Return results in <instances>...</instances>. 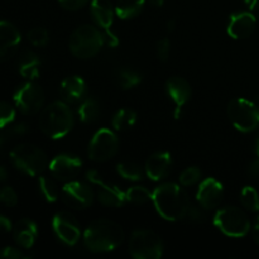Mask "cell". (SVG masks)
I'll use <instances>...</instances> for the list:
<instances>
[{
  "instance_id": "obj_47",
  "label": "cell",
  "mask_w": 259,
  "mask_h": 259,
  "mask_svg": "<svg viewBox=\"0 0 259 259\" xmlns=\"http://www.w3.org/2000/svg\"><path fill=\"white\" fill-rule=\"evenodd\" d=\"M149 3H151L152 5H154V7H162L164 0H149Z\"/></svg>"
},
{
  "instance_id": "obj_9",
  "label": "cell",
  "mask_w": 259,
  "mask_h": 259,
  "mask_svg": "<svg viewBox=\"0 0 259 259\" xmlns=\"http://www.w3.org/2000/svg\"><path fill=\"white\" fill-rule=\"evenodd\" d=\"M119 151V138L113 131L103 128L96 132L89 143L88 156L91 161L106 162Z\"/></svg>"
},
{
  "instance_id": "obj_46",
  "label": "cell",
  "mask_w": 259,
  "mask_h": 259,
  "mask_svg": "<svg viewBox=\"0 0 259 259\" xmlns=\"http://www.w3.org/2000/svg\"><path fill=\"white\" fill-rule=\"evenodd\" d=\"M175 27H176L175 20H168V23H167V30H168V32H172V30L175 29Z\"/></svg>"
},
{
  "instance_id": "obj_36",
  "label": "cell",
  "mask_w": 259,
  "mask_h": 259,
  "mask_svg": "<svg viewBox=\"0 0 259 259\" xmlns=\"http://www.w3.org/2000/svg\"><path fill=\"white\" fill-rule=\"evenodd\" d=\"M156 52L159 61H162V62L168 61L169 53H171V42H169L168 38H162L157 42Z\"/></svg>"
},
{
  "instance_id": "obj_24",
  "label": "cell",
  "mask_w": 259,
  "mask_h": 259,
  "mask_svg": "<svg viewBox=\"0 0 259 259\" xmlns=\"http://www.w3.org/2000/svg\"><path fill=\"white\" fill-rule=\"evenodd\" d=\"M144 5H146V0H118L115 14L120 19H133L143 12Z\"/></svg>"
},
{
  "instance_id": "obj_40",
  "label": "cell",
  "mask_w": 259,
  "mask_h": 259,
  "mask_svg": "<svg viewBox=\"0 0 259 259\" xmlns=\"http://www.w3.org/2000/svg\"><path fill=\"white\" fill-rule=\"evenodd\" d=\"M29 131V126L24 123L15 124V125L10 126L9 131H8V136H24Z\"/></svg>"
},
{
  "instance_id": "obj_8",
  "label": "cell",
  "mask_w": 259,
  "mask_h": 259,
  "mask_svg": "<svg viewBox=\"0 0 259 259\" xmlns=\"http://www.w3.org/2000/svg\"><path fill=\"white\" fill-rule=\"evenodd\" d=\"M163 242L157 233L139 229L132 233L129 253L136 259H159L163 255Z\"/></svg>"
},
{
  "instance_id": "obj_31",
  "label": "cell",
  "mask_w": 259,
  "mask_h": 259,
  "mask_svg": "<svg viewBox=\"0 0 259 259\" xmlns=\"http://www.w3.org/2000/svg\"><path fill=\"white\" fill-rule=\"evenodd\" d=\"M242 205L249 211H259V194L257 190L252 186H245L240 194Z\"/></svg>"
},
{
  "instance_id": "obj_11",
  "label": "cell",
  "mask_w": 259,
  "mask_h": 259,
  "mask_svg": "<svg viewBox=\"0 0 259 259\" xmlns=\"http://www.w3.org/2000/svg\"><path fill=\"white\" fill-rule=\"evenodd\" d=\"M61 197L66 206L75 210H83L91 206L94 201V192L89 185L80 181H68L61 191Z\"/></svg>"
},
{
  "instance_id": "obj_19",
  "label": "cell",
  "mask_w": 259,
  "mask_h": 259,
  "mask_svg": "<svg viewBox=\"0 0 259 259\" xmlns=\"http://www.w3.org/2000/svg\"><path fill=\"white\" fill-rule=\"evenodd\" d=\"M60 95L67 104L80 103L86 95L85 80L80 76H68L61 82Z\"/></svg>"
},
{
  "instance_id": "obj_38",
  "label": "cell",
  "mask_w": 259,
  "mask_h": 259,
  "mask_svg": "<svg viewBox=\"0 0 259 259\" xmlns=\"http://www.w3.org/2000/svg\"><path fill=\"white\" fill-rule=\"evenodd\" d=\"M25 255L23 254L22 250L13 247H5L0 249V259H22Z\"/></svg>"
},
{
  "instance_id": "obj_13",
  "label": "cell",
  "mask_w": 259,
  "mask_h": 259,
  "mask_svg": "<svg viewBox=\"0 0 259 259\" xmlns=\"http://www.w3.org/2000/svg\"><path fill=\"white\" fill-rule=\"evenodd\" d=\"M50 172L55 179L60 181H72L80 174L82 168V162L78 157L71 154H60L50 162Z\"/></svg>"
},
{
  "instance_id": "obj_44",
  "label": "cell",
  "mask_w": 259,
  "mask_h": 259,
  "mask_svg": "<svg viewBox=\"0 0 259 259\" xmlns=\"http://www.w3.org/2000/svg\"><path fill=\"white\" fill-rule=\"evenodd\" d=\"M8 180V171L4 166H0V182H4Z\"/></svg>"
},
{
  "instance_id": "obj_6",
  "label": "cell",
  "mask_w": 259,
  "mask_h": 259,
  "mask_svg": "<svg viewBox=\"0 0 259 259\" xmlns=\"http://www.w3.org/2000/svg\"><path fill=\"white\" fill-rule=\"evenodd\" d=\"M228 118L235 129L249 133L259 128V105L244 98H237L229 101L227 108Z\"/></svg>"
},
{
  "instance_id": "obj_4",
  "label": "cell",
  "mask_w": 259,
  "mask_h": 259,
  "mask_svg": "<svg viewBox=\"0 0 259 259\" xmlns=\"http://www.w3.org/2000/svg\"><path fill=\"white\" fill-rule=\"evenodd\" d=\"M104 45H105L104 34L91 24H83L76 28L68 42L71 53L81 60L95 57Z\"/></svg>"
},
{
  "instance_id": "obj_2",
  "label": "cell",
  "mask_w": 259,
  "mask_h": 259,
  "mask_svg": "<svg viewBox=\"0 0 259 259\" xmlns=\"http://www.w3.org/2000/svg\"><path fill=\"white\" fill-rule=\"evenodd\" d=\"M124 238L120 224L110 219H96L83 232V244L93 253H108L120 247Z\"/></svg>"
},
{
  "instance_id": "obj_28",
  "label": "cell",
  "mask_w": 259,
  "mask_h": 259,
  "mask_svg": "<svg viewBox=\"0 0 259 259\" xmlns=\"http://www.w3.org/2000/svg\"><path fill=\"white\" fill-rule=\"evenodd\" d=\"M116 82L124 90L136 88L142 82V75L132 68H121L116 73Z\"/></svg>"
},
{
  "instance_id": "obj_7",
  "label": "cell",
  "mask_w": 259,
  "mask_h": 259,
  "mask_svg": "<svg viewBox=\"0 0 259 259\" xmlns=\"http://www.w3.org/2000/svg\"><path fill=\"white\" fill-rule=\"evenodd\" d=\"M214 224L225 235L242 238L249 233L250 222L247 214L237 206H225L218 210L214 217Z\"/></svg>"
},
{
  "instance_id": "obj_39",
  "label": "cell",
  "mask_w": 259,
  "mask_h": 259,
  "mask_svg": "<svg viewBox=\"0 0 259 259\" xmlns=\"http://www.w3.org/2000/svg\"><path fill=\"white\" fill-rule=\"evenodd\" d=\"M90 0H58L61 7L66 10H78L85 7Z\"/></svg>"
},
{
  "instance_id": "obj_27",
  "label": "cell",
  "mask_w": 259,
  "mask_h": 259,
  "mask_svg": "<svg viewBox=\"0 0 259 259\" xmlns=\"http://www.w3.org/2000/svg\"><path fill=\"white\" fill-rule=\"evenodd\" d=\"M116 172H118L123 179L134 182L141 181L144 177V175H146V171H143V168H142L138 163L131 161L119 163L118 166H116Z\"/></svg>"
},
{
  "instance_id": "obj_25",
  "label": "cell",
  "mask_w": 259,
  "mask_h": 259,
  "mask_svg": "<svg viewBox=\"0 0 259 259\" xmlns=\"http://www.w3.org/2000/svg\"><path fill=\"white\" fill-rule=\"evenodd\" d=\"M78 116L80 120L85 124H93L100 116V104L96 99L88 98L81 101V105L78 108Z\"/></svg>"
},
{
  "instance_id": "obj_16",
  "label": "cell",
  "mask_w": 259,
  "mask_h": 259,
  "mask_svg": "<svg viewBox=\"0 0 259 259\" xmlns=\"http://www.w3.org/2000/svg\"><path fill=\"white\" fill-rule=\"evenodd\" d=\"M257 27V19L249 12H238L230 15L227 32L234 39H245L250 37Z\"/></svg>"
},
{
  "instance_id": "obj_30",
  "label": "cell",
  "mask_w": 259,
  "mask_h": 259,
  "mask_svg": "<svg viewBox=\"0 0 259 259\" xmlns=\"http://www.w3.org/2000/svg\"><path fill=\"white\" fill-rule=\"evenodd\" d=\"M126 201L136 205L147 204L152 200V192L144 186H133L125 192Z\"/></svg>"
},
{
  "instance_id": "obj_32",
  "label": "cell",
  "mask_w": 259,
  "mask_h": 259,
  "mask_svg": "<svg viewBox=\"0 0 259 259\" xmlns=\"http://www.w3.org/2000/svg\"><path fill=\"white\" fill-rule=\"evenodd\" d=\"M28 40L35 47H45L50 42V33L43 27H34L28 32Z\"/></svg>"
},
{
  "instance_id": "obj_41",
  "label": "cell",
  "mask_w": 259,
  "mask_h": 259,
  "mask_svg": "<svg viewBox=\"0 0 259 259\" xmlns=\"http://www.w3.org/2000/svg\"><path fill=\"white\" fill-rule=\"evenodd\" d=\"M13 228H12V223H10V220L8 219L7 217L0 215V233H8Z\"/></svg>"
},
{
  "instance_id": "obj_15",
  "label": "cell",
  "mask_w": 259,
  "mask_h": 259,
  "mask_svg": "<svg viewBox=\"0 0 259 259\" xmlns=\"http://www.w3.org/2000/svg\"><path fill=\"white\" fill-rule=\"evenodd\" d=\"M166 91L168 98L175 104V119H180L181 118L182 109H184V106L191 99V86H190V83L185 78L179 77V76H174V77L167 80Z\"/></svg>"
},
{
  "instance_id": "obj_10",
  "label": "cell",
  "mask_w": 259,
  "mask_h": 259,
  "mask_svg": "<svg viewBox=\"0 0 259 259\" xmlns=\"http://www.w3.org/2000/svg\"><path fill=\"white\" fill-rule=\"evenodd\" d=\"M13 100L20 113L24 115H34L43 109L45 91L34 81H28L17 89Z\"/></svg>"
},
{
  "instance_id": "obj_49",
  "label": "cell",
  "mask_w": 259,
  "mask_h": 259,
  "mask_svg": "<svg viewBox=\"0 0 259 259\" xmlns=\"http://www.w3.org/2000/svg\"><path fill=\"white\" fill-rule=\"evenodd\" d=\"M5 141H7V137H5L4 134H0V148H2V147L4 146Z\"/></svg>"
},
{
  "instance_id": "obj_18",
  "label": "cell",
  "mask_w": 259,
  "mask_h": 259,
  "mask_svg": "<svg viewBox=\"0 0 259 259\" xmlns=\"http://www.w3.org/2000/svg\"><path fill=\"white\" fill-rule=\"evenodd\" d=\"M172 167V157L168 152L153 153L146 162V176L152 181H162L168 176Z\"/></svg>"
},
{
  "instance_id": "obj_3",
  "label": "cell",
  "mask_w": 259,
  "mask_h": 259,
  "mask_svg": "<svg viewBox=\"0 0 259 259\" xmlns=\"http://www.w3.org/2000/svg\"><path fill=\"white\" fill-rule=\"evenodd\" d=\"M75 125V116L67 103L63 100L53 101L46 106L39 116V128L52 139L67 136Z\"/></svg>"
},
{
  "instance_id": "obj_42",
  "label": "cell",
  "mask_w": 259,
  "mask_h": 259,
  "mask_svg": "<svg viewBox=\"0 0 259 259\" xmlns=\"http://www.w3.org/2000/svg\"><path fill=\"white\" fill-rule=\"evenodd\" d=\"M248 171H249L250 176L255 177V179H259V157H257V158L250 163L249 169H248Z\"/></svg>"
},
{
  "instance_id": "obj_43",
  "label": "cell",
  "mask_w": 259,
  "mask_h": 259,
  "mask_svg": "<svg viewBox=\"0 0 259 259\" xmlns=\"http://www.w3.org/2000/svg\"><path fill=\"white\" fill-rule=\"evenodd\" d=\"M253 235H254V239L255 242L259 244V217L257 218L254 223V228H253Z\"/></svg>"
},
{
  "instance_id": "obj_37",
  "label": "cell",
  "mask_w": 259,
  "mask_h": 259,
  "mask_svg": "<svg viewBox=\"0 0 259 259\" xmlns=\"http://www.w3.org/2000/svg\"><path fill=\"white\" fill-rule=\"evenodd\" d=\"M185 218H187L191 223H204L206 220V214H205V209L201 205L195 206V205L191 204Z\"/></svg>"
},
{
  "instance_id": "obj_23",
  "label": "cell",
  "mask_w": 259,
  "mask_h": 259,
  "mask_svg": "<svg viewBox=\"0 0 259 259\" xmlns=\"http://www.w3.org/2000/svg\"><path fill=\"white\" fill-rule=\"evenodd\" d=\"M40 58L33 51H25L20 55L18 61V71L20 76L28 81H34L39 77Z\"/></svg>"
},
{
  "instance_id": "obj_17",
  "label": "cell",
  "mask_w": 259,
  "mask_h": 259,
  "mask_svg": "<svg viewBox=\"0 0 259 259\" xmlns=\"http://www.w3.org/2000/svg\"><path fill=\"white\" fill-rule=\"evenodd\" d=\"M20 33L9 22H0V62L10 60L20 45Z\"/></svg>"
},
{
  "instance_id": "obj_48",
  "label": "cell",
  "mask_w": 259,
  "mask_h": 259,
  "mask_svg": "<svg viewBox=\"0 0 259 259\" xmlns=\"http://www.w3.org/2000/svg\"><path fill=\"white\" fill-rule=\"evenodd\" d=\"M254 152H255V154H257V157H259V134L254 142Z\"/></svg>"
},
{
  "instance_id": "obj_5",
  "label": "cell",
  "mask_w": 259,
  "mask_h": 259,
  "mask_svg": "<svg viewBox=\"0 0 259 259\" xmlns=\"http://www.w3.org/2000/svg\"><path fill=\"white\" fill-rule=\"evenodd\" d=\"M10 161L17 169L29 176H39L48 166L45 152L34 144L23 143L10 152Z\"/></svg>"
},
{
  "instance_id": "obj_26",
  "label": "cell",
  "mask_w": 259,
  "mask_h": 259,
  "mask_svg": "<svg viewBox=\"0 0 259 259\" xmlns=\"http://www.w3.org/2000/svg\"><path fill=\"white\" fill-rule=\"evenodd\" d=\"M137 121V113L133 109L124 108L116 111L111 119V125L115 131H126L131 129Z\"/></svg>"
},
{
  "instance_id": "obj_12",
  "label": "cell",
  "mask_w": 259,
  "mask_h": 259,
  "mask_svg": "<svg viewBox=\"0 0 259 259\" xmlns=\"http://www.w3.org/2000/svg\"><path fill=\"white\" fill-rule=\"evenodd\" d=\"M52 228L56 237L66 245L77 244L81 238V227L72 214L67 211H60L53 217Z\"/></svg>"
},
{
  "instance_id": "obj_33",
  "label": "cell",
  "mask_w": 259,
  "mask_h": 259,
  "mask_svg": "<svg viewBox=\"0 0 259 259\" xmlns=\"http://www.w3.org/2000/svg\"><path fill=\"white\" fill-rule=\"evenodd\" d=\"M202 172L199 167H187L180 175V182L182 186H192L201 180Z\"/></svg>"
},
{
  "instance_id": "obj_20",
  "label": "cell",
  "mask_w": 259,
  "mask_h": 259,
  "mask_svg": "<svg viewBox=\"0 0 259 259\" xmlns=\"http://www.w3.org/2000/svg\"><path fill=\"white\" fill-rule=\"evenodd\" d=\"M13 237L15 243L24 249H30L38 237V227L33 220L20 219L13 228Z\"/></svg>"
},
{
  "instance_id": "obj_14",
  "label": "cell",
  "mask_w": 259,
  "mask_h": 259,
  "mask_svg": "<svg viewBox=\"0 0 259 259\" xmlns=\"http://www.w3.org/2000/svg\"><path fill=\"white\" fill-rule=\"evenodd\" d=\"M224 197V187L214 177H207L200 184L196 199L205 210L217 209Z\"/></svg>"
},
{
  "instance_id": "obj_21",
  "label": "cell",
  "mask_w": 259,
  "mask_h": 259,
  "mask_svg": "<svg viewBox=\"0 0 259 259\" xmlns=\"http://www.w3.org/2000/svg\"><path fill=\"white\" fill-rule=\"evenodd\" d=\"M96 186H99L98 200L101 205L108 207H121L125 205V192L121 191L116 185L101 180Z\"/></svg>"
},
{
  "instance_id": "obj_35",
  "label": "cell",
  "mask_w": 259,
  "mask_h": 259,
  "mask_svg": "<svg viewBox=\"0 0 259 259\" xmlns=\"http://www.w3.org/2000/svg\"><path fill=\"white\" fill-rule=\"evenodd\" d=\"M18 202V195L14 189L10 186H4L0 189V204L7 207L15 206Z\"/></svg>"
},
{
  "instance_id": "obj_1",
  "label": "cell",
  "mask_w": 259,
  "mask_h": 259,
  "mask_svg": "<svg viewBox=\"0 0 259 259\" xmlns=\"http://www.w3.org/2000/svg\"><path fill=\"white\" fill-rule=\"evenodd\" d=\"M152 201L157 212L168 222L185 219L191 205L187 192L174 182H164L156 187L152 192Z\"/></svg>"
},
{
  "instance_id": "obj_34",
  "label": "cell",
  "mask_w": 259,
  "mask_h": 259,
  "mask_svg": "<svg viewBox=\"0 0 259 259\" xmlns=\"http://www.w3.org/2000/svg\"><path fill=\"white\" fill-rule=\"evenodd\" d=\"M15 109L7 101H0V129L14 121Z\"/></svg>"
},
{
  "instance_id": "obj_45",
  "label": "cell",
  "mask_w": 259,
  "mask_h": 259,
  "mask_svg": "<svg viewBox=\"0 0 259 259\" xmlns=\"http://www.w3.org/2000/svg\"><path fill=\"white\" fill-rule=\"evenodd\" d=\"M245 4H247V7L249 8V9H255V8L259 5V0H244Z\"/></svg>"
},
{
  "instance_id": "obj_29",
  "label": "cell",
  "mask_w": 259,
  "mask_h": 259,
  "mask_svg": "<svg viewBox=\"0 0 259 259\" xmlns=\"http://www.w3.org/2000/svg\"><path fill=\"white\" fill-rule=\"evenodd\" d=\"M39 191L47 202H56L60 196V190L52 179L47 176H40L38 180Z\"/></svg>"
},
{
  "instance_id": "obj_22",
  "label": "cell",
  "mask_w": 259,
  "mask_h": 259,
  "mask_svg": "<svg viewBox=\"0 0 259 259\" xmlns=\"http://www.w3.org/2000/svg\"><path fill=\"white\" fill-rule=\"evenodd\" d=\"M90 13L93 19L101 29L108 30L113 25L115 10L109 0H91Z\"/></svg>"
}]
</instances>
